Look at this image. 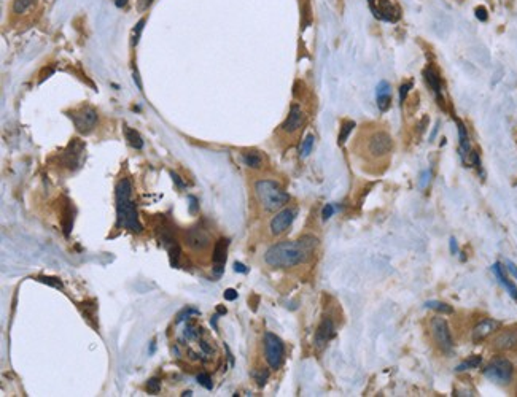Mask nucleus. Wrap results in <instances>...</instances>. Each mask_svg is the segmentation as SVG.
Masks as SVG:
<instances>
[{
  "instance_id": "obj_26",
  "label": "nucleus",
  "mask_w": 517,
  "mask_h": 397,
  "mask_svg": "<svg viewBox=\"0 0 517 397\" xmlns=\"http://www.w3.org/2000/svg\"><path fill=\"white\" fill-rule=\"evenodd\" d=\"M481 362H482V357L481 356H473V357H470V359H467V361H463L461 364H458L455 370H457V372H465V370L479 367Z\"/></svg>"
},
{
  "instance_id": "obj_41",
  "label": "nucleus",
  "mask_w": 517,
  "mask_h": 397,
  "mask_svg": "<svg viewBox=\"0 0 517 397\" xmlns=\"http://www.w3.org/2000/svg\"><path fill=\"white\" fill-rule=\"evenodd\" d=\"M199 347H201L202 353L207 354V356H212V353H214V350H212V345H209V342H205V340L199 342Z\"/></svg>"
},
{
  "instance_id": "obj_5",
  "label": "nucleus",
  "mask_w": 517,
  "mask_h": 397,
  "mask_svg": "<svg viewBox=\"0 0 517 397\" xmlns=\"http://www.w3.org/2000/svg\"><path fill=\"white\" fill-rule=\"evenodd\" d=\"M482 374L490 381L497 383V385L505 386V385H509V383L512 381L514 365H512V362L509 359H506V357L498 356V357H494V359L484 367Z\"/></svg>"
},
{
  "instance_id": "obj_29",
  "label": "nucleus",
  "mask_w": 517,
  "mask_h": 397,
  "mask_svg": "<svg viewBox=\"0 0 517 397\" xmlns=\"http://www.w3.org/2000/svg\"><path fill=\"white\" fill-rule=\"evenodd\" d=\"M314 143H315V137H314L312 134H309L306 138L302 140V143H301V148H299V154H301V157H307V156L312 153Z\"/></svg>"
},
{
  "instance_id": "obj_44",
  "label": "nucleus",
  "mask_w": 517,
  "mask_h": 397,
  "mask_svg": "<svg viewBox=\"0 0 517 397\" xmlns=\"http://www.w3.org/2000/svg\"><path fill=\"white\" fill-rule=\"evenodd\" d=\"M224 299H226V300H236L237 299V291L236 289H226V291H224Z\"/></svg>"
},
{
  "instance_id": "obj_10",
  "label": "nucleus",
  "mask_w": 517,
  "mask_h": 397,
  "mask_svg": "<svg viewBox=\"0 0 517 397\" xmlns=\"http://www.w3.org/2000/svg\"><path fill=\"white\" fill-rule=\"evenodd\" d=\"M371 13L376 19L383 22H396L400 19V10L390 0H368Z\"/></svg>"
},
{
  "instance_id": "obj_32",
  "label": "nucleus",
  "mask_w": 517,
  "mask_h": 397,
  "mask_svg": "<svg viewBox=\"0 0 517 397\" xmlns=\"http://www.w3.org/2000/svg\"><path fill=\"white\" fill-rule=\"evenodd\" d=\"M169 258H170V266L178 267V259H180V246L177 243H172L169 246Z\"/></svg>"
},
{
  "instance_id": "obj_48",
  "label": "nucleus",
  "mask_w": 517,
  "mask_h": 397,
  "mask_svg": "<svg viewBox=\"0 0 517 397\" xmlns=\"http://www.w3.org/2000/svg\"><path fill=\"white\" fill-rule=\"evenodd\" d=\"M170 177H172V180H174V181L177 183V186H178L180 189H182V188H185V183L182 181V178H180L177 174H174V172H170Z\"/></svg>"
},
{
  "instance_id": "obj_17",
  "label": "nucleus",
  "mask_w": 517,
  "mask_h": 397,
  "mask_svg": "<svg viewBox=\"0 0 517 397\" xmlns=\"http://www.w3.org/2000/svg\"><path fill=\"white\" fill-rule=\"evenodd\" d=\"M498 327H500V321L490 320V318H487V320H482L481 323H477L474 326L473 334H471V340L474 343L484 342L488 335H492Z\"/></svg>"
},
{
  "instance_id": "obj_20",
  "label": "nucleus",
  "mask_w": 517,
  "mask_h": 397,
  "mask_svg": "<svg viewBox=\"0 0 517 397\" xmlns=\"http://www.w3.org/2000/svg\"><path fill=\"white\" fill-rule=\"evenodd\" d=\"M376 99H377V107L380 111H387L392 105V88L390 83L382 79V81L377 84V91H376Z\"/></svg>"
},
{
  "instance_id": "obj_14",
  "label": "nucleus",
  "mask_w": 517,
  "mask_h": 397,
  "mask_svg": "<svg viewBox=\"0 0 517 397\" xmlns=\"http://www.w3.org/2000/svg\"><path fill=\"white\" fill-rule=\"evenodd\" d=\"M83 151H85V145L80 141V140L73 138L69 143L67 150L62 153V164L67 165L69 168L80 167V164H82V154H83Z\"/></svg>"
},
{
  "instance_id": "obj_9",
  "label": "nucleus",
  "mask_w": 517,
  "mask_h": 397,
  "mask_svg": "<svg viewBox=\"0 0 517 397\" xmlns=\"http://www.w3.org/2000/svg\"><path fill=\"white\" fill-rule=\"evenodd\" d=\"M183 242L191 253L204 254L212 246V235L201 226H194L187 229V232L183 234Z\"/></svg>"
},
{
  "instance_id": "obj_37",
  "label": "nucleus",
  "mask_w": 517,
  "mask_h": 397,
  "mask_svg": "<svg viewBox=\"0 0 517 397\" xmlns=\"http://www.w3.org/2000/svg\"><path fill=\"white\" fill-rule=\"evenodd\" d=\"M191 315L196 316V315H199V311H197L196 308H191V307L183 308L182 313H178V316H177V323H182V321H185V320H188V318H190Z\"/></svg>"
},
{
  "instance_id": "obj_15",
  "label": "nucleus",
  "mask_w": 517,
  "mask_h": 397,
  "mask_svg": "<svg viewBox=\"0 0 517 397\" xmlns=\"http://www.w3.org/2000/svg\"><path fill=\"white\" fill-rule=\"evenodd\" d=\"M492 347L498 351H512L517 350V329L501 330L492 340Z\"/></svg>"
},
{
  "instance_id": "obj_52",
  "label": "nucleus",
  "mask_w": 517,
  "mask_h": 397,
  "mask_svg": "<svg viewBox=\"0 0 517 397\" xmlns=\"http://www.w3.org/2000/svg\"><path fill=\"white\" fill-rule=\"evenodd\" d=\"M182 395H193V392H191V391H185Z\"/></svg>"
},
{
  "instance_id": "obj_46",
  "label": "nucleus",
  "mask_w": 517,
  "mask_h": 397,
  "mask_svg": "<svg viewBox=\"0 0 517 397\" xmlns=\"http://www.w3.org/2000/svg\"><path fill=\"white\" fill-rule=\"evenodd\" d=\"M449 245H450V253H452V254H457V253H458V246H457V240H455V237H450Z\"/></svg>"
},
{
  "instance_id": "obj_21",
  "label": "nucleus",
  "mask_w": 517,
  "mask_h": 397,
  "mask_svg": "<svg viewBox=\"0 0 517 397\" xmlns=\"http://www.w3.org/2000/svg\"><path fill=\"white\" fill-rule=\"evenodd\" d=\"M492 270H494L495 276L498 278V281H500L503 286H505V288L508 289L509 296H511L512 299H515V300H517V286H515V285H514V283L509 280L508 275L505 273V267H503L500 262H495V264H494V267H492Z\"/></svg>"
},
{
  "instance_id": "obj_49",
  "label": "nucleus",
  "mask_w": 517,
  "mask_h": 397,
  "mask_svg": "<svg viewBox=\"0 0 517 397\" xmlns=\"http://www.w3.org/2000/svg\"><path fill=\"white\" fill-rule=\"evenodd\" d=\"M506 267H508V270L512 273V276L517 280V267H515V264H512L511 261H508V262H506Z\"/></svg>"
},
{
  "instance_id": "obj_47",
  "label": "nucleus",
  "mask_w": 517,
  "mask_h": 397,
  "mask_svg": "<svg viewBox=\"0 0 517 397\" xmlns=\"http://www.w3.org/2000/svg\"><path fill=\"white\" fill-rule=\"evenodd\" d=\"M234 270L239 272V273H247L248 272V269L244 266L242 262H234Z\"/></svg>"
},
{
  "instance_id": "obj_51",
  "label": "nucleus",
  "mask_w": 517,
  "mask_h": 397,
  "mask_svg": "<svg viewBox=\"0 0 517 397\" xmlns=\"http://www.w3.org/2000/svg\"><path fill=\"white\" fill-rule=\"evenodd\" d=\"M218 315H226V308L218 307Z\"/></svg>"
},
{
  "instance_id": "obj_22",
  "label": "nucleus",
  "mask_w": 517,
  "mask_h": 397,
  "mask_svg": "<svg viewBox=\"0 0 517 397\" xmlns=\"http://www.w3.org/2000/svg\"><path fill=\"white\" fill-rule=\"evenodd\" d=\"M241 157H242V162L250 168L260 170L264 167V156L256 150H247L241 154Z\"/></svg>"
},
{
  "instance_id": "obj_38",
  "label": "nucleus",
  "mask_w": 517,
  "mask_h": 397,
  "mask_svg": "<svg viewBox=\"0 0 517 397\" xmlns=\"http://www.w3.org/2000/svg\"><path fill=\"white\" fill-rule=\"evenodd\" d=\"M334 211H336V208H334L333 204H326V205L323 207V210H322V218H323V221H326V219H329L331 216H333V215H334Z\"/></svg>"
},
{
  "instance_id": "obj_42",
  "label": "nucleus",
  "mask_w": 517,
  "mask_h": 397,
  "mask_svg": "<svg viewBox=\"0 0 517 397\" xmlns=\"http://www.w3.org/2000/svg\"><path fill=\"white\" fill-rule=\"evenodd\" d=\"M476 18L479 21H487V10L484 7H477L476 8Z\"/></svg>"
},
{
  "instance_id": "obj_19",
  "label": "nucleus",
  "mask_w": 517,
  "mask_h": 397,
  "mask_svg": "<svg viewBox=\"0 0 517 397\" xmlns=\"http://www.w3.org/2000/svg\"><path fill=\"white\" fill-rule=\"evenodd\" d=\"M457 121V127H458V145H460V157H461V161L468 164L470 162V157H471V143H470V137H468V132H467V127L465 124H463L460 119H455Z\"/></svg>"
},
{
  "instance_id": "obj_7",
  "label": "nucleus",
  "mask_w": 517,
  "mask_h": 397,
  "mask_svg": "<svg viewBox=\"0 0 517 397\" xmlns=\"http://www.w3.org/2000/svg\"><path fill=\"white\" fill-rule=\"evenodd\" d=\"M263 347H264V357H266V362L269 364V367L272 370H278L282 367L283 359H285L283 342L275 334L268 330V332H264V337H263Z\"/></svg>"
},
{
  "instance_id": "obj_36",
  "label": "nucleus",
  "mask_w": 517,
  "mask_h": 397,
  "mask_svg": "<svg viewBox=\"0 0 517 397\" xmlns=\"http://www.w3.org/2000/svg\"><path fill=\"white\" fill-rule=\"evenodd\" d=\"M37 280H38V281H42V283H48V285L53 286V288L62 289V283H61L59 278H53V276H38Z\"/></svg>"
},
{
  "instance_id": "obj_43",
  "label": "nucleus",
  "mask_w": 517,
  "mask_h": 397,
  "mask_svg": "<svg viewBox=\"0 0 517 397\" xmlns=\"http://www.w3.org/2000/svg\"><path fill=\"white\" fill-rule=\"evenodd\" d=\"M430 177H431V172L427 170V172H423L422 174V180H420V188H427V184L430 181Z\"/></svg>"
},
{
  "instance_id": "obj_27",
  "label": "nucleus",
  "mask_w": 517,
  "mask_h": 397,
  "mask_svg": "<svg viewBox=\"0 0 517 397\" xmlns=\"http://www.w3.org/2000/svg\"><path fill=\"white\" fill-rule=\"evenodd\" d=\"M34 2L35 0H13L11 11L15 13V15H22V13H25L34 5Z\"/></svg>"
},
{
  "instance_id": "obj_3",
  "label": "nucleus",
  "mask_w": 517,
  "mask_h": 397,
  "mask_svg": "<svg viewBox=\"0 0 517 397\" xmlns=\"http://www.w3.org/2000/svg\"><path fill=\"white\" fill-rule=\"evenodd\" d=\"M258 202L266 211L282 210L290 202V194L274 180H260L255 183Z\"/></svg>"
},
{
  "instance_id": "obj_2",
  "label": "nucleus",
  "mask_w": 517,
  "mask_h": 397,
  "mask_svg": "<svg viewBox=\"0 0 517 397\" xmlns=\"http://www.w3.org/2000/svg\"><path fill=\"white\" fill-rule=\"evenodd\" d=\"M116 198V226L129 232L140 234L143 231L136 204L132 202V183L129 178H121L115 188Z\"/></svg>"
},
{
  "instance_id": "obj_23",
  "label": "nucleus",
  "mask_w": 517,
  "mask_h": 397,
  "mask_svg": "<svg viewBox=\"0 0 517 397\" xmlns=\"http://www.w3.org/2000/svg\"><path fill=\"white\" fill-rule=\"evenodd\" d=\"M123 130H124V135H126L127 143L131 145L132 148H134V150H142L143 148V138H142V135L139 134L136 129H131V127L124 126Z\"/></svg>"
},
{
  "instance_id": "obj_18",
  "label": "nucleus",
  "mask_w": 517,
  "mask_h": 397,
  "mask_svg": "<svg viewBox=\"0 0 517 397\" xmlns=\"http://www.w3.org/2000/svg\"><path fill=\"white\" fill-rule=\"evenodd\" d=\"M423 78H425V81L428 84V88L434 92V96L437 99V102H440L441 107H444V97H443V83H441V76L440 73L436 72L434 67H431V65H428V67L423 70Z\"/></svg>"
},
{
  "instance_id": "obj_24",
  "label": "nucleus",
  "mask_w": 517,
  "mask_h": 397,
  "mask_svg": "<svg viewBox=\"0 0 517 397\" xmlns=\"http://www.w3.org/2000/svg\"><path fill=\"white\" fill-rule=\"evenodd\" d=\"M425 307H427V308H431V310H434V311L444 313V315H452V313H454V308L450 307L449 303L440 302V300H428V302H425Z\"/></svg>"
},
{
  "instance_id": "obj_40",
  "label": "nucleus",
  "mask_w": 517,
  "mask_h": 397,
  "mask_svg": "<svg viewBox=\"0 0 517 397\" xmlns=\"http://www.w3.org/2000/svg\"><path fill=\"white\" fill-rule=\"evenodd\" d=\"M151 4H153V0H137V10L143 13L151 7Z\"/></svg>"
},
{
  "instance_id": "obj_45",
  "label": "nucleus",
  "mask_w": 517,
  "mask_h": 397,
  "mask_svg": "<svg viewBox=\"0 0 517 397\" xmlns=\"http://www.w3.org/2000/svg\"><path fill=\"white\" fill-rule=\"evenodd\" d=\"M190 198V211H191V213H196V211H197V198L194 197V195H190L188 197Z\"/></svg>"
},
{
  "instance_id": "obj_12",
  "label": "nucleus",
  "mask_w": 517,
  "mask_h": 397,
  "mask_svg": "<svg viewBox=\"0 0 517 397\" xmlns=\"http://www.w3.org/2000/svg\"><path fill=\"white\" fill-rule=\"evenodd\" d=\"M304 121H306V115H304L302 108L298 103L291 105V108L288 111V116L285 118V121L280 126V130L285 134H296V132L302 127Z\"/></svg>"
},
{
  "instance_id": "obj_39",
  "label": "nucleus",
  "mask_w": 517,
  "mask_h": 397,
  "mask_svg": "<svg viewBox=\"0 0 517 397\" xmlns=\"http://www.w3.org/2000/svg\"><path fill=\"white\" fill-rule=\"evenodd\" d=\"M412 81H407V83H404L401 88H400V102L403 103L404 100H406V97H407V94H409V91H410V88H412Z\"/></svg>"
},
{
  "instance_id": "obj_16",
  "label": "nucleus",
  "mask_w": 517,
  "mask_h": 397,
  "mask_svg": "<svg viewBox=\"0 0 517 397\" xmlns=\"http://www.w3.org/2000/svg\"><path fill=\"white\" fill-rule=\"evenodd\" d=\"M228 245H229V242L226 240V238H220L214 246L212 262H214L215 276H221L223 272H224V264H226V256H228Z\"/></svg>"
},
{
  "instance_id": "obj_1",
  "label": "nucleus",
  "mask_w": 517,
  "mask_h": 397,
  "mask_svg": "<svg viewBox=\"0 0 517 397\" xmlns=\"http://www.w3.org/2000/svg\"><path fill=\"white\" fill-rule=\"evenodd\" d=\"M318 240L314 235H302L299 240H287L272 245L264 253V262L274 269H291L314 258Z\"/></svg>"
},
{
  "instance_id": "obj_33",
  "label": "nucleus",
  "mask_w": 517,
  "mask_h": 397,
  "mask_svg": "<svg viewBox=\"0 0 517 397\" xmlns=\"http://www.w3.org/2000/svg\"><path fill=\"white\" fill-rule=\"evenodd\" d=\"M143 24H145V18H142V19L136 24L134 31H132V38H131V45H132V46H136V45L139 43L140 34H142V31H143Z\"/></svg>"
},
{
  "instance_id": "obj_34",
  "label": "nucleus",
  "mask_w": 517,
  "mask_h": 397,
  "mask_svg": "<svg viewBox=\"0 0 517 397\" xmlns=\"http://www.w3.org/2000/svg\"><path fill=\"white\" fill-rule=\"evenodd\" d=\"M197 381H199V385L204 386V388L209 389V391H210L212 388H214V383H212L210 375L205 374V372H202V374H199V375H197Z\"/></svg>"
},
{
  "instance_id": "obj_6",
  "label": "nucleus",
  "mask_w": 517,
  "mask_h": 397,
  "mask_svg": "<svg viewBox=\"0 0 517 397\" xmlns=\"http://www.w3.org/2000/svg\"><path fill=\"white\" fill-rule=\"evenodd\" d=\"M69 116L75 124L76 132L82 135L91 134V132L94 130V127L97 126V121H99V115H97L96 108L91 107V105H80V107H76L70 111Z\"/></svg>"
},
{
  "instance_id": "obj_31",
  "label": "nucleus",
  "mask_w": 517,
  "mask_h": 397,
  "mask_svg": "<svg viewBox=\"0 0 517 397\" xmlns=\"http://www.w3.org/2000/svg\"><path fill=\"white\" fill-rule=\"evenodd\" d=\"M201 330H202L201 327H197L193 323H188L187 327H185V330H183V335L187 337V340H196V338H199V335H201Z\"/></svg>"
},
{
  "instance_id": "obj_25",
  "label": "nucleus",
  "mask_w": 517,
  "mask_h": 397,
  "mask_svg": "<svg viewBox=\"0 0 517 397\" xmlns=\"http://www.w3.org/2000/svg\"><path fill=\"white\" fill-rule=\"evenodd\" d=\"M72 226H73V211H72L70 204H67V205H65V208H64V218H62V228H64V234L65 235L70 234Z\"/></svg>"
},
{
  "instance_id": "obj_8",
  "label": "nucleus",
  "mask_w": 517,
  "mask_h": 397,
  "mask_svg": "<svg viewBox=\"0 0 517 397\" xmlns=\"http://www.w3.org/2000/svg\"><path fill=\"white\" fill-rule=\"evenodd\" d=\"M431 337L433 342L436 343V347L440 348L444 354H450L454 351V338L450 334L449 324L444 318H433L431 323Z\"/></svg>"
},
{
  "instance_id": "obj_30",
  "label": "nucleus",
  "mask_w": 517,
  "mask_h": 397,
  "mask_svg": "<svg viewBox=\"0 0 517 397\" xmlns=\"http://www.w3.org/2000/svg\"><path fill=\"white\" fill-rule=\"evenodd\" d=\"M355 127V123L353 121H346V123H342V127H341V134H339V138H338V143L339 145H344L347 141L349 135H350V132L353 130Z\"/></svg>"
},
{
  "instance_id": "obj_11",
  "label": "nucleus",
  "mask_w": 517,
  "mask_h": 397,
  "mask_svg": "<svg viewBox=\"0 0 517 397\" xmlns=\"http://www.w3.org/2000/svg\"><path fill=\"white\" fill-rule=\"evenodd\" d=\"M296 215H298L296 208H290V207L282 208L280 211H278V213H275V216L269 222L271 234L274 237H277V235H282L283 232H287L290 229L291 224H293Z\"/></svg>"
},
{
  "instance_id": "obj_4",
  "label": "nucleus",
  "mask_w": 517,
  "mask_h": 397,
  "mask_svg": "<svg viewBox=\"0 0 517 397\" xmlns=\"http://www.w3.org/2000/svg\"><path fill=\"white\" fill-rule=\"evenodd\" d=\"M392 150H393V138L383 129H376L369 132L363 143V151L369 159H383L392 153Z\"/></svg>"
},
{
  "instance_id": "obj_28",
  "label": "nucleus",
  "mask_w": 517,
  "mask_h": 397,
  "mask_svg": "<svg viewBox=\"0 0 517 397\" xmlns=\"http://www.w3.org/2000/svg\"><path fill=\"white\" fill-rule=\"evenodd\" d=\"M251 375H253L258 386H264L269 378V370L266 367H260V368H255L253 372H251Z\"/></svg>"
},
{
  "instance_id": "obj_35",
  "label": "nucleus",
  "mask_w": 517,
  "mask_h": 397,
  "mask_svg": "<svg viewBox=\"0 0 517 397\" xmlns=\"http://www.w3.org/2000/svg\"><path fill=\"white\" fill-rule=\"evenodd\" d=\"M147 391L151 392V394H158L159 391H161V380H159V378H150L147 381Z\"/></svg>"
},
{
  "instance_id": "obj_50",
  "label": "nucleus",
  "mask_w": 517,
  "mask_h": 397,
  "mask_svg": "<svg viewBox=\"0 0 517 397\" xmlns=\"http://www.w3.org/2000/svg\"><path fill=\"white\" fill-rule=\"evenodd\" d=\"M127 4V0H115V5L116 7H124Z\"/></svg>"
},
{
  "instance_id": "obj_13",
  "label": "nucleus",
  "mask_w": 517,
  "mask_h": 397,
  "mask_svg": "<svg viewBox=\"0 0 517 397\" xmlns=\"http://www.w3.org/2000/svg\"><path fill=\"white\" fill-rule=\"evenodd\" d=\"M334 337H336V326L333 320H331L329 316H323L315 332V347L318 350H322L328 345V342L333 340Z\"/></svg>"
}]
</instances>
